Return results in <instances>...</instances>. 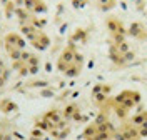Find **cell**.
I'll return each instance as SVG.
<instances>
[{
  "instance_id": "cell-10",
  "label": "cell",
  "mask_w": 147,
  "mask_h": 140,
  "mask_svg": "<svg viewBox=\"0 0 147 140\" xmlns=\"http://www.w3.org/2000/svg\"><path fill=\"white\" fill-rule=\"evenodd\" d=\"M129 120L134 125V129H136L139 137H140V139H146L147 137V110L136 112Z\"/></svg>"
},
{
  "instance_id": "cell-17",
  "label": "cell",
  "mask_w": 147,
  "mask_h": 140,
  "mask_svg": "<svg viewBox=\"0 0 147 140\" xmlns=\"http://www.w3.org/2000/svg\"><path fill=\"white\" fill-rule=\"evenodd\" d=\"M134 140H139V139H134Z\"/></svg>"
},
{
  "instance_id": "cell-16",
  "label": "cell",
  "mask_w": 147,
  "mask_h": 140,
  "mask_svg": "<svg viewBox=\"0 0 147 140\" xmlns=\"http://www.w3.org/2000/svg\"><path fill=\"white\" fill-rule=\"evenodd\" d=\"M0 140H10V139L7 137V135H0Z\"/></svg>"
},
{
  "instance_id": "cell-1",
  "label": "cell",
  "mask_w": 147,
  "mask_h": 140,
  "mask_svg": "<svg viewBox=\"0 0 147 140\" xmlns=\"http://www.w3.org/2000/svg\"><path fill=\"white\" fill-rule=\"evenodd\" d=\"M84 68V55L79 52L77 45L69 44L64 47L57 58V70L65 77H79Z\"/></svg>"
},
{
  "instance_id": "cell-6",
  "label": "cell",
  "mask_w": 147,
  "mask_h": 140,
  "mask_svg": "<svg viewBox=\"0 0 147 140\" xmlns=\"http://www.w3.org/2000/svg\"><path fill=\"white\" fill-rule=\"evenodd\" d=\"M3 48H5L7 55L10 57V60H17L18 57H22V54L25 52L27 40L22 37V33L10 32L3 37Z\"/></svg>"
},
{
  "instance_id": "cell-4",
  "label": "cell",
  "mask_w": 147,
  "mask_h": 140,
  "mask_svg": "<svg viewBox=\"0 0 147 140\" xmlns=\"http://www.w3.org/2000/svg\"><path fill=\"white\" fill-rule=\"evenodd\" d=\"M38 127L47 130L57 140L65 139L69 135V132H70L67 119L64 117V113L59 112V110H49V112H45L40 117V120H38Z\"/></svg>"
},
{
  "instance_id": "cell-2",
  "label": "cell",
  "mask_w": 147,
  "mask_h": 140,
  "mask_svg": "<svg viewBox=\"0 0 147 140\" xmlns=\"http://www.w3.org/2000/svg\"><path fill=\"white\" fill-rule=\"evenodd\" d=\"M115 127L112 125L105 113H99L94 120L84 129V140H114L115 139Z\"/></svg>"
},
{
  "instance_id": "cell-12",
  "label": "cell",
  "mask_w": 147,
  "mask_h": 140,
  "mask_svg": "<svg viewBox=\"0 0 147 140\" xmlns=\"http://www.w3.org/2000/svg\"><path fill=\"white\" fill-rule=\"evenodd\" d=\"M129 33L132 35V37L139 38V40H146L147 38V28L144 25H140V23H132L130 28H129Z\"/></svg>"
},
{
  "instance_id": "cell-5",
  "label": "cell",
  "mask_w": 147,
  "mask_h": 140,
  "mask_svg": "<svg viewBox=\"0 0 147 140\" xmlns=\"http://www.w3.org/2000/svg\"><path fill=\"white\" fill-rule=\"evenodd\" d=\"M20 33L35 50H47L50 47V37L47 35L45 30L42 27H38V25L22 23L20 25Z\"/></svg>"
},
{
  "instance_id": "cell-15",
  "label": "cell",
  "mask_w": 147,
  "mask_h": 140,
  "mask_svg": "<svg viewBox=\"0 0 147 140\" xmlns=\"http://www.w3.org/2000/svg\"><path fill=\"white\" fill-rule=\"evenodd\" d=\"M72 2V5L75 9H84V7H87V3H89V0H70Z\"/></svg>"
},
{
  "instance_id": "cell-14",
  "label": "cell",
  "mask_w": 147,
  "mask_h": 140,
  "mask_svg": "<svg viewBox=\"0 0 147 140\" xmlns=\"http://www.w3.org/2000/svg\"><path fill=\"white\" fill-rule=\"evenodd\" d=\"M95 3H97L99 10H102V12H109V10H112L115 5H117V0H95Z\"/></svg>"
},
{
  "instance_id": "cell-13",
  "label": "cell",
  "mask_w": 147,
  "mask_h": 140,
  "mask_svg": "<svg viewBox=\"0 0 147 140\" xmlns=\"http://www.w3.org/2000/svg\"><path fill=\"white\" fill-rule=\"evenodd\" d=\"M9 78H10V68L7 67V64L0 58V88L7 85Z\"/></svg>"
},
{
  "instance_id": "cell-8",
  "label": "cell",
  "mask_w": 147,
  "mask_h": 140,
  "mask_svg": "<svg viewBox=\"0 0 147 140\" xmlns=\"http://www.w3.org/2000/svg\"><path fill=\"white\" fill-rule=\"evenodd\" d=\"M109 57L110 60L117 65H125L127 62H130L134 58V54L130 52L129 45L124 42H110L109 47Z\"/></svg>"
},
{
  "instance_id": "cell-7",
  "label": "cell",
  "mask_w": 147,
  "mask_h": 140,
  "mask_svg": "<svg viewBox=\"0 0 147 140\" xmlns=\"http://www.w3.org/2000/svg\"><path fill=\"white\" fill-rule=\"evenodd\" d=\"M40 67V60L30 52H24L22 57H18L17 60H12V68L20 75H34L38 72Z\"/></svg>"
},
{
  "instance_id": "cell-9",
  "label": "cell",
  "mask_w": 147,
  "mask_h": 140,
  "mask_svg": "<svg viewBox=\"0 0 147 140\" xmlns=\"http://www.w3.org/2000/svg\"><path fill=\"white\" fill-rule=\"evenodd\" d=\"M105 27L110 33V42H124L125 40V35H127L125 27L117 17H107Z\"/></svg>"
},
{
  "instance_id": "cell-3",
  "label": "cell",
  "mask_w": 147,
  "mask_h": 140,
  "mask_svg": "<svg viewBox=\"0 0 147 140\" xmlns=\"http://www.w3.org/2000/svg\"><path fill=\"white\" fill-rule=\"evenodd\" d=\"M140 98H142L140 92L125 88V90L119 92L115 97H112V100H110V110L115 113L120 120H125V119H129V113L137 107Z\"/></svg>"
},
{
  "instance_id": "cell-11",
  "label": "cell",
  "mask_w": 147,
  "mask_h": 140,
  "mask_svg": "<svg viewBox=\"0 0 147 140\" xmlns=\"http://www.w3.org/2000/svg\"><path fill=\"white\" fill-rule=\"evenodd\" d=\"M24 9L34 15H38V13H45L49 7L44 0H24Z\"/></svg>"
}]
</instances>
